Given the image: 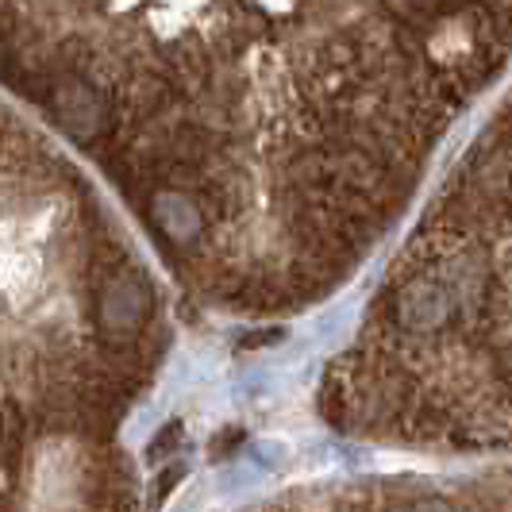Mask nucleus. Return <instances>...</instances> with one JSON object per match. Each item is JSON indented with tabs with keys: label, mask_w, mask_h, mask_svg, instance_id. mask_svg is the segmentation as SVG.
<instances>
[{
	"label": "nucleus",
	"mask_w": 512,
	"mask_h": 512,
	"mask_svg": "<svg viewBox=\"0 0 512 512\" xmlns=\"http://www.w3.org/2000/svg\"><path fill=\"white\" fill-rule=\"evenodd\" d=\"M154 312V293L139 270L128 262L104 270L93 289V320L108 351H124L135 343V335L147 328Z\"/></svg>",
	"instance_id": "1"
},
{
	"label": "nucleus",
	"mask_w": 512,
	"mask_h": 512,
	"mask_svg": "<svg viewBox=\"0 0 512 512\" xmlns=\"http://www.w3.org/2000/svg\"><path fill=\"white\" fill-rule=\"evenodd\" d=\"M47 104H51L54 120L74 135L77 143H93L112 131V104L101 89L93 85V77L62 70L54 74L51 89H47Z\"/></svg>",
	"instance_id": "2"
},
{
	"label": "nucleus",
	"mask_w": 512,
	"mask_h": 512,
	"mask_svg": "<svg viewBox=\"0 0 512 512\" xmlns=\"http://www.w3.org/2000/svg\"><path fill=\"white\" fill-rule=\"evenodd\" d=\"M178 424H170V428H166V432H162V436H158V443H154V451L151 455H162V451H170V447H174V439H178Z\"/></svg>",
	"instance_id": "3"
},
{
	"label": "nucleus",
	"mask_w": 512,
	"mask_h": 512,
	"mask_svg": "<svg viewBox=\"0 0 512 512\" xmlns=\"http://www.w3.org/2000/svg\"><path fill=\"white\" fill-rule=\"evenodd\" d=\"M178 478H181V466H170V470H166V478H162V486H158V497H166V493H170V486H174Z\"/></svg>",
	"instance_id": "4"
},
{
	"label": "nucleus",
	"mask_w": 512,
	"mask_h": 512,
	"mask_svg": "<svg viewBox=\"0 0 512 512\" xmlns=\"http://www.w3.org/2000/svg\"><path fill=\"white\" fill-rule=\"evenodd\" d=\"M505 4H509V8H512V0H505Z\"/></svg>",
	"instance_id": "5"
}]
</instances>
